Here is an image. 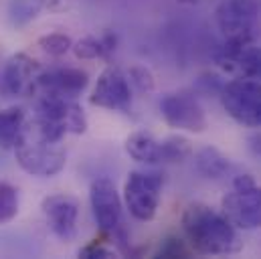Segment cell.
<instances>
[{
	"mask_svg": "<svg viewBox=\"0 0 261 259\" xmlns=\"http://www.w3.org/2000/svg\"><path fill=\"white\" fill-rule=\"evenodd\" d=\"M221 103L225 112L245 128H261V81L237 77L223 83Z\"/></svg>",
	"mask_w": 261,
	"mask_h": 259,
	"instance_id": "obj_6",
	"label": "cell"
},
{
	"mask_svg": "<svg viewBox=\"0 0 261 259\" xmlns=\"http://www.w3.org/2000/svg\"><path fill=\"white\" fill-rule=\"evenodd\" d=\"M223 215L243 231L261 227V187L251 174H237L231 193L223 198Z\"/></svg>",
	"mask_w": 261,
	"mask_h": 259,
	"instance_id": "obj_5",
	"label": "cell"
},
{
	"mask_svg": "<svg viewBox=\"0 0 261 259\" xmlns=\"http://www.w3.org/2000/svg\"><path fill=\"white\" fill-rule=\"evenodd\" d=\"M18 189L10 183H0V225L10 223L18 215Z\"/></svg>",
	"mask_w": 261,
	"mask_h": 259,
	"instance_id": "obj_20",
	"label": "cell"
},
{
	"mask_svg": "<svg viewBox=\"0 0 261 259\" xmlns=\"http://www.w3.org/2000/svg\"><path fill=\"white\" fill-rule=\"evenodd\" d=\"M195 168L198 174H202L204 178H213V180L231 176V172H233L231 160L221 150H217L213 146H204V148H200L196 152Z\"/></svg>",
	"mask_w": 261,
	"mask_h": 259,
	"instance_id": "obj_14",
	"label": "cell"
},
{
	"mask_svg": "<svg viewBox=\"0 0 261 259\" xmlns=\"http://www.w3.org/2000/svg\"><path fill=\"white\" fill-rule=\"evenodd\" d=\"M193 154V146L182 136H168L162 140V162H182Z\"/></svg>",
	"mask_w": 261,
	"mask_h": 259,
	"instance_id": "obj_19",
	"label": "cell"
},
{
	"mask_svg": "<svg viewBox=\"0 0 261 259\" xmlns=\"http://www.w3.org/2000/svg\"><path fill=\"white\" fill-rule=\"evenodd\" d=\"M189 253H191L189 247L180 239H176V237L164 239L160 249H158V257H187Z\"/></svg>",
	"mask_w": 261,
	"mask_h": 259,
	"instance_id": "obj_23",
	"label": "cell"
},
{
	"mask_svg": "<svg viewBox=\"0 0 261 259\" xmlns=\"http://www.w3.org/2000/svg\"><path fill=\"white\" fill-rule=\"evenodd\" d=\"M114 253L101 243V241H91L89 245H85L83 249H79V257H85V259H91V257H112Z\"/></svg>",
	"mask_w": 261,
	"mask_h": 259,
	"instance_id": "obj_24",
	"label": "cell"
},
{
	"mask_svg": "<svg viewBox=\"0 0 261 259\" xmlns=\"http://www.w3.org/2000/svg\"><path fill=\"white\" fill-rule=\"evenodd\" d=\"M164 178L152 170H132L124 183V202L138 221H152L160 206Z\"/></svg>",
	"mask_w": 261,
	"mask_h": 259,
	"instance_id": "obj_7",
	"label": "cell"
},
{
	"mask_svg": "<svg viewBox=\"0 0 261 259\" xmlns=\"http://www.w3.org/2000/svg\"><path fill=\"white\" fill-rule=\"evenodd\" d=\"M37 45L41 47L43 53H47L51 57H63L67 51L73 47V41L65 33H49V35H43L37 41Z\"/></svg>",
	"mask_w": 261,
	"mask_h": 259,
	"instance_id": "obj_21",
	"label": "cell"
},
{
	"mask_svg": "<svg viewBox=\"0 0 261 259\" xmlns=\"http://www.w3.org/2000/svg\"><path fill=\"white\" fill-rule=\"evenodd\" d=\"M41 65L27 53H16L6 59L0 71V89L10 97H24L35 93Z\"/></svg>",
	"mask_w": 261,
	"mask_h": 259,
	"instance_id": "obj_11",
	"label": "cell"
},
{
	"mask_svg": "<svg viewBox=\"0 0 261 259\" xmlns=\"http://www.w3.org/2000/svg\"><path fill=\"white\" fill-rule=\"evenodd\" d=\"M182 231L196 253L202 255H233L239 253L243 241L237 227L215 209L202 202H191L182 213Z\"/></svg>",
	"mask_w": 261,
	"mask_h": 259,
	"instance_id": "obj_1",
	"label": "cell"
},
{
	"mask_svg": "<svg viewBox=\"0 0 261 259\" xmlns=\"http://www.w3.org/2000/svg\"><path fill=\"white\" fill-rule=\"evenodd\" d=\"M249 150H251L253 156L261 158V130L255 132L253 136H249Z\"/></svg>",
	"mask_w": 261,
	"mask_h": 259,
	"instance_id": "obj_25",
	"label": "cell"
},
{
	"mask_svg": "<svg viewBox=\"0 0 261 259\" xmlns=\"http://www.w3.org/2000/svg\"><path fill=\"white\" fill-rule=\"evenodd\" d=\"M126 152L138 162L158 164L162 162V140L154 138L150 132H134L126 140Z\"/></svg>",
	"mask_w": 261,
	"mask_h": 259,
	"instance_id": "obj_15",
	"label": "cell"
},
{
	"mask_svg": "<svg viewBox=\"0 0 261 259\" xmlns=\"http://www.w3.org/2000/svg\"><path fill=\"white\" fill-rule=\"evenodd\" d=\"M43 215L47 217V223L51 231L61 239L71 241L77 233V217H79V202L75 196L65 193L49 194L41 202Z\"/></svg>",
	"mask_w": 261,
	"mask_h": 259,
	"instance_id": "obj_12",
	"label": "cell"
},
{
	"mask_svg": "<svg viewBox=\"0 0 261 259\" xmlns=\"http://www.w3.org/2000/svg\"><path fill=\"white\" fill-rule=\"evenodd\" d=\"M160 114L170 128L200 134L208 126L206 114L198 103V99L185 91L166 93L160 99Z\"/></svg>",
	"mask_w": 261,
	"mask_h": 259,
	"instance_id": "obj_9",
	"label": "cell"
},
{
	"mask_svg": "<svg viewBox=\"0 0 261 259\" xmlns=\"http://www.w3.org/2000/svg\"><path fill=\"white\" fill-rule=\"evenodd\" d=\"M35 120L49 136L63 140L67 134H83L87 130V116L81 106L71 99L53 93H43L37 101Z\"/></svg>",
	"mask_w": 261,
	"mask_h": 259,
	"instance_id": "obj_4",
	"label": "cell"
},
{
	"mask_svg": "<svg viewBox=\"0 0 261 259\" xmlns=\"http://www.w3.org/2000/svg\"><path fill=\"white\" fill-rule=\"evenodd\" d=\"M128 79H130L132 85L136 89H140V91H146L148 93V91L154 89V77L144 67H132L130 71H128Z\"/></svg>",
	"mask_w": 261,
	"mask_h": 259,
	"instance_id": "obj_22",
	"label": "cell"
},
{
	"mask_svg": "<svg viewBox=\"0 0 261 259\" xmlns=\"http://www.w3.org/2000/svg\"><path fill=\"white\" fill-rule=\"evenodd\" d=\"M24 122H27L24 110H20V108L0 110V148H12L14 146Z\"/></svg>",
	"mask_w": 261,
	"mask_h": 259,
	"instance_id": "obj_17",
	"label": "cell"
},
{
	"mask_svg": "<svg viewBox=\"0 0 261 259\" xmlns=\"http://www.w3.org/2000/svg\"><path fill=\"white\" fill-rule=\"evenodd\" d=\"M43 8H45V0H8L6 14L10 24L14 29H20L33 22Z\"/></svg>",
	"mask_w": 261,
	"mask_h": 259,
	"instance_id": "obj_18",
	"label": "cell"
},
{
	"mask_svg": "<svg viewBox=\"0 0 261 259\" xmlns=\"http://www.w3.org/2000/svg\"><path fill=\"white\" fill-rule=\"evenodd\" d=\"M89 85V73L77 67H59L41 71L37 79V87L43 93H53L61 97L77 99Z\"/></svg>",
	"mask_w": 261,
	"mask_h": 259,
	"instance_id": "obj_13",
	"label": "cell"
},
{
	"mask_svg": "<svg viewBox=\"0 0 261 259\" xmlns=\"http://www.w3.org/2000/svg\"><path fill=\"white\" fill-rule=\"evenodd\" d=\"M61 142L63 140L49 136L33 118L24 122L12 150L18 166L24 172L49 178L59 174L67 164V152Z\"/></svg>",
	"mask_w": 261,
	"mask_h": 259,
	"instance_id": "obj_2",
	"label": "cell"
},
{
	"mask_svg": "<svg viewBox=\"0 0 261 259\" xmlns=\"http://www.w3.org/2000/svg\"><path fill=\"white\" fill-rule=\"evenodd\" d=\"M89 202L93 211V219L103 235L122 241L124 219H122V198L116 185L108 176H99L89 187Z\"/></svg>",
	"mask_w": 261,
	"mask_h": 259,
	"instance_id": "obj_8",
	"label": "cell"
},
{
	"mask_svg": "<svg viewBox=\"0 0 261 259\" xmlns=\"http://www.w3.org/2000/svg\"><path fill=\"white\" fill-rule=\"evenodd\" d=\"M217 27L227 43L247 45L261 33L259 0H223L217 6Z\"/></svg>",
	"mask_w": 261,
	"mask_h": 259,
	"instance_id": "obj_3",
	"label": "cell"
},
{
	"mask_svg": "<svg viewBox=\"0 0 261 259\" xmlns=\"http://www.w3.org/2000/svg\"><path fill=\"white\" fill-rule=\"evenodd\" d=\"M91 106L124 112L128 114L132 108V83L128 75L118 67H106L97 77V83L89 95Z\"/></svg>",
	"mask_w": 261,
	"mask_h": 259,
	"instance_id": "obj_10",
	"label": "cell"
},
{
	"mask_svg": "<svg viewBox=\"0 0 261 259\" xmlns=\"http://www.w3.org/2000/svg\"><path fill=\"white\" fill-rule=\"evenodd\" d=\"M71 49H73L77 59H99V57L110 55L116 49V37L114 35H103L101 39H97V37H83Z\"/></svg>",
	"mask_w": 261,
	"mask_h": 259,
	"instance_id": "obj_16",
	"label": "cell"
}]
</instances>
